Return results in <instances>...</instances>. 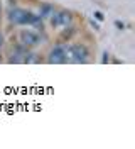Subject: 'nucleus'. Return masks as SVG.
Listing matches in <instances>:
<instances>
[{"label": "nucleus", "mask_w": 135, "mask_h": 149, "mask_svg": "<svg viewBox=\"0 0 135 149\" xmlns=\"http://www.w3.org/2000/svg\"><path fill=\"white\" fill-rule=\"evenodd\" d=\"M91 27L95 29V31H100V26L96 24V22H95V20H91Z\"/></svg>", "instance_id": "nucleus-10"}, {"label": "nucleus", "mask_w": 135, "mask_h": 149, "mask_svg": "<svg viewBox=\"0 0 135 149\" xmlns=\"http://www.w3.org/2000/svg\"><path fill=\"white\" fill-rule=\"evenodd\" d=\"M95 17L98 19V20H103L105 19V15H103V12H100V10H95V14H93Z\"/></svg>", "instance_id": "nucleus-8"}, {"label": "nucleus", "mask_w": 135, "mask_h": 149, "mask_svg": "<svg viewBox=\"0 0 135 149\" xmlns=\"http://www.w3.org/2000/svg\"><path fill=\"white\" fill-rule=\"evenodd\" d=\"M0 63H2V54H0Z\"/></svg>", "instance_id": "nucleus-12"}, {"label": "nucleus", "mask_w": 135, "mask_h": 149, "mask_svg": "<svg viewBox=\"0 0 135 149\" xmlns=\"http://www.w3.org/2000/svg\"><path fill=\"white\" fill-rule=\"evenodd\" d=\"M64 58H66V63L84 65L90 59V51H88V47L84 44H66Z\"/></svg>", "instance_id": "nucleus-1"}, {"label": "nucleus", "mask_w": 135, "mask_h": 149, "mask_svg": "<svg viewBox=\"0 0 135 149\" xmlns=\"http://www.w3.org/2000/svg\"><path fill=\"white\" fill-rule=\"evenodd\" d=\"M2 46H3V36L0 34V49H2Z\"/></svg>", "instance_id": "nucleus-11"}, {"label": "nucleus", "mask_w": 135, "mask_h": 149, "mask_svg": "<svg viewBox=\"0 0 135 149\" xmlns=\"http://www.w3.org/2000/svg\"><path fill=\"white\" fill-rule=\"evenodd\" d=\"M115 26H117L120 31H122V29H125V24H123V22H120V20H117V22H115Z\"/></svg>", "instance_id": "nucleus-9"}, {"label": "nucleus", "mask_w": 135, "mask_h": 149, "mask_svg": "<svg viewBox=\"0 0 135 149\" xmlns=\"http://www.w3.org/2000/svg\"><path fill=\"white\" fill-rule=\"evenodd\" d=\"M64 47L66 44H57V46H54L51 51H49V54H47V63L49 65H63L66 63V58H64Z\"/></svg>", "instance_id": "nucleus-5"}, {"label": "nucleus", "mask_w": 135, "mask_h": 149, "mask_svg": "<svg viewBox=\"0 0 135 149\" xmlns=\"http://www.w3.org/2000/svg\"><path fill=\"white\" fill-rule=\"evenodd\" d=\"M29 53V47L22 46L20 42H19L15 47H12V51H10V58H9V63L12 65V63H15V65H19V63H24L26 61V54Z\"/></svg>", "instance_id": "nucleus-6"}, {"label": "nucleus", "mask_w": 135, "mask_h": 149, "mask_svg": "<svg viewBox=\"0 0 135 149\" xmlns=\"http://www.w3.org/2000/svg\"><path fill=\"white\" fill-rule=\"evenodd\" d=\"M54 5H51V3H42L41 5V9H39V15L42 19H49L51 15L54 14Z\"/></svg>", "instance_id": "nucleus-7"}, {"label": "nucleus", "mask_w": 135, "mask_h": 149, "mask_svg": "<svg viewBox=\"0 0 135 149\" xmlns=\"http://www.w3.org/2000/svg\"><path fill=\"white\" fill-rule=\"evenodd\" d=\"M49 19H51V26L54 29H59V27L71 26L73 15H71V12H68V10H54V14Z\"/></svg>", "instance_id": "nucleus-4"}, {"label": "nucleus", "mask_w": 135, "mask_h": 149, "mask_svg": "<svg viewBox=\"0 0 135 149\" xmlns=\"http://www.w3.org/2000/svg\"><path fill=\"white\" fill-rule=\"evenodd\" d=\"M19 42H20L22 46L32 49V47L39 46V44L42 42V37L39 36V32H36V31L24 29V31H20V34H19Z\"/></svg>", "instance_id": "nucleus-3"}, {"label": "nucleus", "mask_w": 135, "mask_h": 149, "mask_svg": "<svg viewBox=\"0 0 135 149\" xmlns=\"http://www.w3.org/2000/svg\"><path fill=\"white\" fill-rule=\"evenodd\" d=\"M30 17H32V12L24 10L20 7H15V5L10 7L9 12H7V19H9L10 24H14V26H29Z\"/></svg>", "instance_id": "nucleus-2"}]
</instances>
